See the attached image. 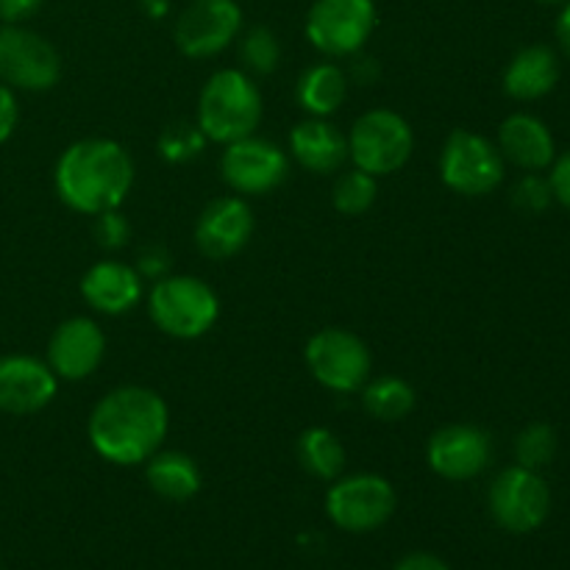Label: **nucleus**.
Returning a JSON list of instances; mask_svg holds the SVG:
<instances>
[{"label":"nucleus","instance_id":"2eb2a0df","mask_svg":"<svg viewBox=\"0 0 570 570\" xmlns=\"http://www.w3.org/2000/svg\"><path fill=\"white\" fill-rule=\"evenodd\" d=\"M106 356V337L89 317H70L56 326L48 343V367L56 379L81 382L92 376Z\"/></svg>","mask_w":570,"mask_h":570},{"label":"nucleus","instance_id":"b1692460","mask_svg":"<svg viewBox=\"0 0 570 570\" xmlns=\"http://www.w3.org/2000/svg\"><path fill=\"white\" fill-rule=\"evenodd\" d=\"M362 404H365L367 415H373L376 421L393 423L404 421L417 404V395L412 390L410 382L399 376H379L367 379L365 387H362Z\"/></svg>","mask_w":570,"mask_h":570},{"label":"nucleus","instance_id":"e433bc0d","mask_svg":"<svg viewBox=\"0 0 570 570\" xmlns=\"http://www.w3.org/2000/svg\"><path fill=\"white\" fill-rule=\"evenodd\" d=\"M557 39H560L562 50H566V56L570 59V0L562 6V14L557 17Z\"/></svg>","mask_w":570,"mask_h":570},{"label":"nucleus","instance_id":"c756f323","mask_svg":"<svg viewBox=\"0 0 570 570\" xmlns=\"http://www.w3.org/2000/svg\"><path fill=\"white\" fill-rule=\"evenodd\" d=\"M551 200H554V193H551L549 178H540L538 173L523 176L521 181L515 184V189H512V204H515L518 209L529 212V215L549 209Z\"/></svg>","mask_w":570,"mask_h":570},{"label":"nucleus","instance_id":"f8f14e48","mask_svg":"<svg viewBox=\"0 0 570 570\" xmlns=\"http://www.w3.org/2000/svg\"><path fill=\"white\" fill-rule=\"evenodd\" d=\"M239 28L237 0H193L176 22V45L189 59H209L237 39Z\"/></svg>","mask_w":570,"mask_h":570},{"label":"nucleus","instance_id":"6e6552de","mask_svg":"<svg viewBox=\"0 0 570 570\" xmlns=\"http://www.w3.org/2000/svg\"><path fill=\"white\" fill-rule=\"evenodd\" d=\"M376 28L373 0H315L306 17V37L326 56H354Z\"/></svg>","mask_w":570,"mask_h":570},{"label":"nucleus","instance_id":"f03ea898","mask_svg":"<svg viewBox=\"0 0 570 570\" xmlns=\"http://www.w3.org/2000/svg\"><path fill=\"white\" fill-rule=\"evenodd\" d=\"M56 193L83 215L117 209L134 184V161L115 139H78L56 165Z\"/></svg>","mask_w":570,"mask_h":570},{"label":"nucleus","instance_id":"f257e3e1","mask_svg":"<svg viewBox=\"0 0 570 570\" xmlns=\"http://www.w3.org/2000/svg\"><path fill=\"white\" fill-rule=\"evenodd\" d=\"M170 415L159 393L148 387H117L89 415L92 449L115 465L148 462L165 443Z\"/></svg>","mask_w":570,"mask_h":570},{"label":"nucleus","instance_id":"39448f33","mask_svg":"<svg viewBox=\"0 0 570 570\" xmlns=\"http://www.w3.org/2000/svg\"><path fill=\"white\" fill-rule=\"evenodd\" d=\"M415 134L410 122L390 109H373L351 128L348 156L360 170L371 176H390L410 161Z\"/></svg>","mask_w":570,"mask_h":570},{"label":"nucleus","instance_id":"72a5a7b5","mask_svg":"<svg viewBox=\"0 0 570 570\" xmlns=\"http://www.w3.org/2000/svg\"><path fill=\"white\" fill-rule=\"evenodd\" d=\"M42 6V0H0V20L6 26H20L22 20L33 17Z\"/></svg>","mask_w":570,"mask_h":570},{"label":"nucleus","instance_id":"f3484780","mask_svg":"<svg viewBox=\"0 0 570 570\" xmlns=\"http://www.w3.org/2000/svg\"><path fill=\"white\" fill-rule=\"evenodd\" d=\"M254 234V212L239 198H217L200 212L195 243L209 259H228L248 245Z\"/></svg>","mask_w":570,"mask_h":570},{"label":"nucleus","instance_id":"9b49d317","mask_svg":"<svg viewBox=\"0 0 570 570\" xmlns=\"http://www.w3.org/2000/svg\"><path fill=\"white\" fill-rule=\"evenodd\" d=\"M61 76V59L53 45L22 26L0 28V81L11 89L45 92Z\"/></svg>","mask_w":570,"mask_h":570},{"label":"nucleus","instance_id":"f704fd0d","mask_svg":"<svg viewBox=\"0 0 570 570\" xmlns=\"http://www.w3.org/2000/svg\"><path fill=\"white\" fill-rule=\"evenodd\" d=\"M167 267H170V259H167L165 248H148L142 256H139V276L148 278H165Z\"/></svg>","mask_w":570,"mask_h":570},{"label":"nucleus","instance_id":"7c9ffc66","mask_svg":"<svg viewBox=\"0 0 570 570\" xmlns=\"http://www.w3.org/2000/svg\"><path fill=\"white\" fill-rule=\"evenodd\" d=\"M128 237H131V226H128V220L117 209L95 215V239H98L100 248H122Z\"/></svg>","mask_w":570,"mask_h":570},{"label":"nucleus","instance_id":"a211bd4d","mask_svg":"<svg viewBox=\"0 0 570 570\" xmlns=\"http://www.w3.org/2000/svg\"><path fill=\"white\" fill-rule=\"evenodd\" d=\"M81 295L104 315H122L142 298V276L122 262H98L83 273Z\"/></svg>","mask_w":570,"mask_h":570},{"label":"nucleus","instance_id":"5701e85b","mask_svg":"<svg viewBox=\"0 0 570 570\" xmlns=\"http://www.w3.org/2000/svg\"><path fill=\"white\" fill-rule=\"evenodd\" d=\"M345 95H348V76L328 61L309 67L298 78V104L315 117L334 115L345 104Z\"/></svg>","mask_w":570,"mask_h":570},{"label":"nucleus","instance_id":"aec40b11","mask_svg":"<svg viewBox=\"0 0 570 570\" xmlns=\"http://www.w3.org/2000/svg\"><path fill=\"white\" fill-rule=\"evenodd\" d=\"M289 148L295 159L312 173H334L348 159V139L340 134L337 126L326 122L323 117L304 120L289 134Z\"/></svg>","mask_w":570,"mask_h":570},{"label":"nucleus","instance_id":"4be33fe9","mask_svg":"<svg viewBox=\"0 0 570 570\" xmlns=\"http://www.w3.org/2000/svg\"><path fill=\"white\" fill-rule=\"evenodd\" d=\"M148 484L167 501H189L200 490V471L193 456L181 451H165L148 460Z\"/></svg>","mask_w":570,"mask_h":570},{"label":"nucleus","instance_id":"7ed1b4c3","mask_svg":"<svg viewBox=\"0 0 570 570\" xmlns=\"http://www.w3.org/2000/svg\"><path fill=\"white\" fill-rule=\"evenodd\" d=\"M262 120V92L245 72L220 70L206 81L198 100V128L212 142L250 137Z\"/></svg>","mask_w":570,"mask_h":570},{"label":"nucleus","instance_id":"412c9836","mask_svg":"<svg viewBox=\"0 0 570 570\" xmlns=\"http://www.w3.org/2000/svg\"><path fill=\"white\" fill-rule=\"evenodd\" d=\"M560 81V59L546 45L523 48L504 70V89L515 100H538Z\"/></svg>","mask_w":570,"mask_h":570},{"label":"nucleus","instance_id":"423d86ee","mask_svg":"<svg viewBox=\"0 0 570 570\" xmlns=\"http://www.w3.org/2000/svg\"><path fill=\"white\" fill-rule=\"evenodd\" d=\"M440 178L454 193L479 198L504 181V156L490 139L456 128L440 154Z\"/></svg>","mask_w":570,"mask_h":570},{"label":"nucleus","instance_id":"20e7f679","mask_svg":"<svg viewBox=\"0 0 570 570\" xmlns=\"http://www.w3.org/2000/svg\"><path fill=\"white\" fill-rule=\"evenodd\" d=\"M150 317L165 334L178 340L204 337L220 317L215 289L195 276H165L150 289Z\"/></svg>","mask_w":570,"mask_h":570},{"label":"nucleus","instance_id":"473e14b6","mask_svg":"<svg viewBox=\"0 0 570 570\" xmlns=\"http://www.w3.org/2000/svg\"><path fill=\"white\" fill-rule=\"evenodd\" d=\"M17 120H20V109H17L14 92L0 81V142H6L14 134Z\"/></svg>","mask_w":570,"mask_h":570},{"label":"nucleus","instance_id":"cd10ccee","mask_svg":"<svg viewBox=\"0 0 570 570\" xmlns=\"http://www.w3.org/2000/svg\"><path fill=\"white\" fill-rule=\"evenodd\" d=\"M243 61L259 76H267L278 67V59H282V45H278V37L265 26L250 28L248 33L243 37Z\"/></svg>","mask_w":570,"mask_h":570},{"label":"nucleus","instance_id":"4468645a","mask_svg":"<svg viewBox=\"0 0 570 570\" xmlns=\"http://www.w3.org/2000/svg\"><path fill=\"white\" fill-rule=\"evenodd\" d=\"M490 438L476 426L451 423L438 429L429 440V468L449 482H465L479 476L490 462Z\"/></svg>","mask_w":570,"mask_h":570},{"label":"nucleus","instance_id":"4c0bfd02","mask_svg":"<svg viewBox=\"0 0 570 570\" xmlns=\"http://www.w3.org/2000/svg\"><path fill=\"white\" fill-rule=\"evenodd\" d=\"M540 3H568V0H540Z\"/></svg>","mask_w":570,"mask_h":570},{"label":"nucleus","instance_id":"2f4dec72","mask_svg":"<svg viewBox=\"0 0 570 570\" xmlns=\"http://www.w3.org/2000/svg\"><path fill=\"white\" fill-rule=\"evenodd\" d=\"M551 193H554V200H560L566 209H570V150L562 154L560 159H554V167H551Z\"/></svg>","mask_w":570,"mask_h":570},{"label":"nucleus","instance_id":"bb28decb","mask_svg":"<svg viewBox=\"0 0 570 570\" xmlns=\"http://www.w3.org/2000/svg\"><path fill=\"white\" fill-rule=\"evenodd\" d=\"M557 454V434L554 429L546 423H532L523 429L515 440V456L518 465L529 468V471H540L549 465Z\"/></svg>","mask_w":570,"mask_h":570},{"label":"nucleus","instance_id":"c85d7f7f","mask_svg":"<svg viewBox=\"0 0 570 570\" xmlns=\"http://www.w3.org/2000/svg\"><path fill=\"white\" fill-rule=\"evenodd\" d=\"M206 137L198 126L193 122H173L161 131L159 150L167 161H189L204 150Z\"/></svg>","mask_w":570,"mask_h":570},{"label":"nucleus","instance_id":"393cba45","mask_svg":"<svg viewBox=\"0 0 570 570\" xmlns=\"http://www.w3.org/2000/svg\"><path fill=\"white\" fill-rule=\"evenodd\" d=\"M298 460L312 476L317 479H337L345 468V449L334 432L323 426H312L301 434L298 440Z\"/></svg>","mask_w":570,"mask_h":570},{"label":"nucleus","instance_id":"1a4fd4ad","mask_svg":"<svg viewBox=\"0 0 570 570\" xmlns=\"http://www.w3.org/2000/svg\"><path fill=\"white\" fill-rule=\"evenodd\" d=\"M393 484L376 473L345 476L328 490L326 512L343 532H373L384 527L395 512Z\"/></svg>","mask_w":570,"mask_h":570},{"label":"nucleus","instance_id":"a878e982","mask_svg":"<svg viewBox=\"0 0 570 570\" xmlns=\"http://www.w3.org/2000/svg\"><path fill=\"white\" fill-rule=\"evenodd\" d=\"M376 193H379L376 176L354 167V170L343 173V176L337 178L332 200L334 206H337V212H343V215L348 217H356V215H365V212L371 209L373 200H376Z\"/></svg>","mask_w":570,"mask_h":570},{"label":"nucleus","instance_id":"9d476101","mask_svg":"<svg viewBox=\"0 0 570 570\" xmlns=\"http://www.w3.org/2000/svg\"><path fill=\"white\" fill-rule=\"evenodd\" d=\"M551 510V490L538 471L507 468L490 488V512L495 523L512 534H527L543 527Z\"/></svg>","mask_w":570,"mask_h":570},{"label":"nucleus","instance_id":"ddd939ff","mask_svg":"<svg viewBox=\"0 0 570 570\" xmlns=\"http://www.w3.org/2000/svg\"><path fill=\"white\" fill-rule=\"evenodd\" d=\"M220 167L234 193L265 195L287 178L289 161L276 142L250 134L237 142H228Z\"/></svg>","mask_w":570,"mask_h":570},{"label":"nucleus","instance_id":"c9c22d12","mask_svg":"<svg viewBox=\"0 0 570 570\" xmlns=\"http://www.w3.org/2000/svg\"><path fill=\"white\" fill-rule=\"evenodd\" d=\"M395 570H451L440 557L426 554V551H415V554H406L404 560L395 566Z\"/></svg>","mask_w":570,"mask_h":570},{"label":"nucleus","instance_id":"6ab92c4d","mask_svg":"<svg viewBox=\"0 0 570 570\" xmlns=\"http://www.w3.org/2000/svg\"><path fill=\"white\" fill-rule=\"evenodd\" d=\"M499 150L512 165L529 173L554 165V137L549 126L534 115H510L499 128Z\"/></svg>","mask_w":570,"mask_h":570},{"label":"nucleus","instance_id":"dca6fc26","mask_svg":"<svg viewBox=\"0 0 570 570\" xmlns=\"http://www.w3.org/2000/svg\"><path fill=\"white\" fill-rule=\"evenodd\" d=\"M56 395V373L26 354L0 356V412L33 415Z\"/></svg>","mask_w":570,"mask_h":570},{"label":"nucleus","instance_id":"0eeeda50","mask_svg":"<svg viewBox=\"0 0 570 570\" xmlns=\"http://www.w3.org/2000/svg\"><path fill=\"white\" fill-rule=\"evenodd\" d=\"M306 365L323 387L354 393L371 379L373 360L367 345L345 328H323L306 343Z\"/></svg>","mask_w":570,"mask_h":570}]
</instances>
